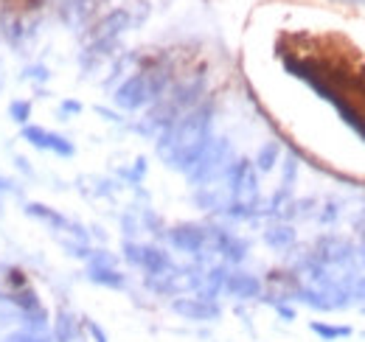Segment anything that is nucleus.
Listing matches in <instances>:
<instances>
[{
  "label": "nucleus",
  "instance_id": "obj_13",
  "mask_svg": "<svg viewBox=\"0 0 365 342\" xmlns=\"http://www.w3.org/2000/svg\"><path fill=\"white\" fill-rule=\"evenodd\" d=\"M138 266L146 272V278L149 275H160V272H166V269H172L175 264H172V258L166 250H160V247H152V244H140V261H138Z\"/></svg>",
  "mask_w": 365,
  "mask_h": 342
},
{
  "label": "nucleus",
  "instance_id": "obj_28",
  "mask_svg": "<svg viewBox=\"0 0 365 342\" xmlns=\"http://www.w3.org/2000/svg\"><path fill=\"white\" fill-rule=\"evenodd\" d=\"M88 331L93 334V340H96V342H107V337H104V331H101V328H98L96 323H88Z\"/></svg>",
  "mask_w": 365,
  "mask_h": 342
},
{
  "label": "nucleus",
  "instance_id": "obj_8",
  "mask_svg": "<svg viewBox=\"0 0 365 342\" xmlns=\"http://www.w3.org/2000/svg\"><path fill=\"white\" fill-rule=\"evenodd\" d=\"M20 138L29 143V146H34V149H43V152H53L56 157H73V143L68 140V138H62V135H56V132H48L43 127H31V124H26L23 132H20Z\"/></svg>",
  "mask_w": 365,
  "mask_h": 342
},
{
  "label": "nucleus",
  "instance_id": "obj_19",
  "mask_svg": "<svg viewBox=\"0 0 365 342\" xmlns=\"http://www.w3.org/2000/svg\"><path fill=\"white\" fill-rule=\"evenodd\" d=\"M3 300H9L11 306H17L20 311H29V309H37V306H40L37 292H34V289H29V286H23V289H11Z\"/></svg>",
  "mask_w": 365,
  "mask_h": 342
},
{
  "label": "nucleus",
  "instance_id": "obj_25",
  "mask_svg": "<svg viewBox=\"0 0 365 342\" xmlns=\"http://www.w3.org/2000/svg\"><path fill=\"white\" fill-rule=\"evenodd\" d=\"M26 79H40V82H46L48 71L46 68H40V65H37V68H29V71H26Z\"/></svg>",
  "mask_w": 365,
  "mask_h": 342
},
{
  "label": "nucleus",
  "instance_id": "obj_26",
  "mask_svg": "<svg viewBox=\"0 0 365 342\" xmlns=\"http://www.w3.org/2000/svg\"><path fill=\"white\" fill-rule=\"evenodd\" d=\"M6 194H17V188H14V182H11V180L0 177V200H3Z\"/></svg>",
  "mask_w": 365,
  "mask_h": 342
},
{
  "label": "nucleus",
  "instance_id": "obj_18",
  "mask_svg": "<svg viewBox=\"0 0 365 342\" xmlns=\"http://www.w3.org/2000/svg\"><path fill=\"white\" fill-rule=\"evenodd\" d=\"M309 328H312V334H318L320 340L326 342H334V340H346V337H351V328L349 326H331V323H309Z\"/></svg>",
  "mask_w": 365,
  "mask_h": 342
},
{
  "label": "nucleus",
  "instance_id": "obj_3",
  "mask_svg": "<svg viewBox=\"0 0 365 342\" xmlns=\"http://www.w3.org/2000/svg\"><path fill=\"white\" fill-rule=\"evenodd\" d=\"M230 155H233V149H230L228 138H211L208 146L202 149V155L197 157V163L188 171V182L197 185V188L211 185L230 166Z\"/></svg>",
  "mask_w": 365,
  "mask_h": 342
},
{
  "label": "nucleus",
  "instance_id": "obj_23",
  "mask_svg": "<svg viewBox=\"0 0 365 342\" xmlns=\"http://www.w3.org/2000/svg\"><path fill=\"white\" fill-rule=\"evenodd\" d=\"M0 342H48L46 334H31V331H14L9 337H3Z\"/></svg>",
  "mask_w": 365,
  "mask_h": 342
},
{
  "label": "nucleus",
  "instance_id": "obj_2",
  "mask_svg": "<svg viewBox=\"0 0 365 342\" xmlns=\"http://www.w3.org/2000/svg\"><path fill=\"white\" fill-rule=\"evenodd\" d=\"M166 87H169L166 71H143V73H135L115 87L113 101H115V107L135 113V110H143L146 104H155L166 93Z\"/></svg>",
  "mask_w": 365,
  "mask_h": 342
},
{
  "label": "nucleus",
  "instance_id": "obj_6",
  "mask_svg": "<svg viewBox=\"0 0 365 342\" xmlns=\"http://www.w3.org/2000/svg\"><path fill=\"white\" fill-rule=\"evenodd\" d=\"M169 244L180 253H188L194 258H202L205 250H211L208 244V227H200V224H178L169 230Z\"/></svg>",
  "mask_w": 365,
  "mask_h": 342
},
{
  "label": "nucleus",
  "instance_id": "obj_20",
  "mask_svg": "<svg viewBox=\"0 0 365 342\" xmlns=\"http://www.w3.org/2000/svg\"><path fill=\"white\" fill-rule=\"evenodd\" d=\"M278 155H281V149H278V143H275V140L264 143V146L259 149V155H256L253 169L256 171H273L275 163H278Z\"/></svg>",
  "mask_w": 365,
  "mask_h": 342
},
{
  "label": "nucleus",
  "instance_id": "obj_22",
  "mask_svg": "<svg viewBox=\"0 0 365 342\" xmlns=\"http://www.w3.org/2000/svg\"><path fill=\"white\" fill-rule=\"evenodd\" d=\"M295 174H298V160H295V155H289V157L284 160V182H281V191H284V194H289V191H292Z\"/></svg>",
  "mask_w": 365,
  "mask_h": 342
},
{
  "label": "nucleus",
  "instance_id": "obj_4",
  "mask_svg": "<svg viewBox=\"0 0 365 342\" xmlns=\"http://www.w3.org/2000/svg\"><path fill=\"white\" fill-rule=\"evenodd\" d=\"M222 177L228 182V194L233 202H245V205L259 202V177L250 160H233Z\"/></svg>",
  "mask_w": 365,
  "mask_h": 342
},
{
  "label": "nucleus",
  "instance_id": "obj_16",
  "mask_svg": "<svg viewBox=\"0 0 365 342\" xmlns=\"http://www.w3.org/2000/svg\"><path fill=\"white\" fill-rule=\"evenodd\" d=\"M79 337V323L71 311H59L53 323V340L56 342H76Z\"/></svg>",
  "mask_w": 365,
  "mask_h": 342
},
{
  "label": "nucleus",
  "instance_id": "obj_24",
  "mask_svg": "<svg viewBox=\"0 0 365 342\" xmlns=\"http://www.w3.org/2000/svg\"><path fill=\"white\" fill-rule=\"evenodd\" d=\"M124 258H127L130 264H135V266H138V261H140V244H135V242H127V244H124Z\"/></svg>",
  "mask_w": 365,
  "mask_h": 342
},
{
  "label": "nucleus",
  "instance_id": "obj_29",
  "mask_svg": "<svg viewBox=\"0 0 365 342\" xmlns=\"http://www.w3.org/2000/svg\"><path fill=\"white\" fill-rule=\"evenodd\" d=\"M346 3H365V0H346Z\"/></svg>",
  "mask_w": 365,
  "mask_h": 342
},
{
  "label": "nucleus",
  "instance_id": "obj_12",
  "mask_svg": "<svg viewBox=\"0 0 365 342\" xmlns=\"http://www.w3.org/2000/svg\"><path fill=\"white\" fill-rule=\"evenodd\" d=\"M225 292L236 300H256L262 295V281L250 272H230L225 281Z\"/></svg>",
  "mask_w": 365,
  "mask_h": 342
},
{
  "label": "nucleus",
  "instance_id": "obj_14",
  "mask_svg": "<svg viewBox=\"0 0 365 342\" xmlns=\"http://www.w3.org/2000/svg\"><path fill=\"white\" fill-rule=\"evenodd\" d=\"M264 244L273 247L275 253L289 250V247L295 244V230H292V224H273V227H267V230H264Z\"/></svg>",
  "mask_w": 365,
  "mask_h": 342
},
{
  "label": "nucleus",
  "instance_id": "obj_17",
  "mask_svg": "<svg viewBox=\"0 0 365 342\" xmlns=\"http://www.w3.org/2000/svg\"><path fill=\"white\" fill-rule=\"evenodd\" d=\"M20 320H23V331H31V334H46L48 331V311L43 306L20 311Z\"/></svg>",
  "mask_w": 365,
  "mask_h": 342
},
{
  "label": "nucleus",
  "instance_id": "obj_7",
  "mask_svg": "<svg viewBox=\"0 0 365 342\" xmlns=\"http://www.w3.org/2000/svg\"><path fill=\"white\" fill-rule=\"evenodd\" d=\"M351 253H354V244L349 239H343V236H323L315 244V250H312V258L318 264H323V266H329V269H343L349 264Z\"/></svg>",
  "mask_w": 365,
  "mask_h": 342
},
{
  "label": "nucleus",
  "instance_id": "obj_5",
  "mask_svg": "<svg viewBox=\"0 0 365 342\" xmlns=\"http://www.w3.org/2000/svg\"><path fill=\"white\" fill-rule=\"evenodd\" d=\"M26 216L46 222L53 233H59V242H68V239H71V242H88V233H85L82 224L71 222L65 214L48 208V205H43V202H29V205H26Z\"/></svg>",
  "mask_w": 365,
  "mask_h": 342
},
{
  "label": "nucleus",
  "instance_id": "obj_10",
  "mask_svg": "<svg viewBox=\"0 0 365 342\" xmlns=\"http://www.w3.org/2000/svg\"><path fill=\"white\" fill-rule=\"evenodd\" d=\"M172 311L180 314L182 320H191V323H211L217 320L222 311L214 300H202V298H178L172 300Z\"/></svg>",
  "mask_w": 365,
  "mask_h": 342
},
{
  "label": "nucleus",
  "instance_id": "obj_1",
  "mask_svg": "<svg viewBox=\"0 0 365 342\" xmlns=\"http://www.w3.org/2000/svg\"><path fill=\"white\" fill-rule=\"evenodd\" d=\"M211 121H214L211 104H197L194 110L182 113L172 127H166L158 135L155 149H158L160 160L169 169L188 174L211 140Z\"/></svg>",
  "mask_w": 365,
  "mask_h": 342
},
{
  "label": "nucleus",
  "instance_id": "obj_21",
  "mask_svg": "<svg viewBox=\"0 0 365 342\" xmlns=\"http://www.w3.org/2000/svg\"><path fill=\"white\" fill-rule=\"evenodd\" d=\"M9 115H11V121H17L20 127H26L29 118H31V101H26V98H14V101L9 104Z\"/></svg>",
  "mask_w": 365,
  "mask_h": 342
},
{
  "label": "nucleus",
  "instance_id": "obj_30",
  "mask_svg": "<svg viewBox=\"0 0 365 342\" xmlns=\"http://www.w3.org/2000/svg\"><path fill=\"white\" fill-rule=\"evenodd\" d=\"M0 300H3V289H0Z\"/></svg>",
  "mask_w": 365,
  "mask_h": 342
},
{
  "label": "nucleus",
  "instance_id": "obj_11",
  "mask_svg": "<svg viewBox=\"0 0 365 342\" xmlns=\"http://www.w3.org/2000/svg\"><path fill=\"white\" fill-rule=\"evenodd\" d=\"M208 244H211L214 253H220L228 264H239L247 256V242L236 239L233 233L222 230V227H208Z\"/></svg>",
  "mask_w": 365,
  "mask_h": 342
},
{
  "label": "nucleus",
  "instance_id": "obj_9",
  "mask_svg": "<svg viewBox=\"0 0 365 342\" xmlns=\"http://www.w3.org/2000/svg\"><path fill=\"white\" fill-rule=\"evenodd\" d=\"M127 28H133V14H130L127 9H115V11H110L107 17H101V20L96 23L91 37H93V43L115 45L118 37H121Z\"/></svg>",
  "mask_w": 365,
  "mask_h": 342
},
{
  "label": "nucleus",
  "instance_id": "obj_27",
  "mask_svg": "<svg viewBox=\"0 0 365 342\" xmlns=\"http://www.w3.org/2000/svg\"><path fill=\"white\" fill-rule=\"evenodd\" d=\"M62 113H65V115H71V113H82V104H79V101H65V104H62Z\"/></svg>",
  "mask_w": 365,
  "mask_h": 342
},
{
  "label": "nucleus",
  "instance_id": "obj_15",
  "mask_svg": "<svg viewBox=\"0 0 365 342\" xmlns=\"http://www.w3.org/2000/svg\"><path fill=\"white\" fill-rule=\"evenodd\" d=\"M88 278L98 286H107V289H124L127 286V275H121L115 266H91Z\"/></svg>",
  "mask_w": 365,
  "mask_h": 342
}]
</instances>
